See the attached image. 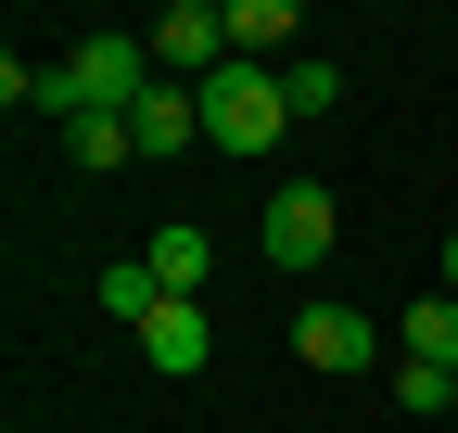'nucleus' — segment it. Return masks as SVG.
<instances>
[{
    "label": "nucleus",
    "mask_w": 458,
    "mask_h": 433,
    "mask_svg": "<svg viewBox=\"0 0 458 433\" xmlns=\"http://www.w3.org/2000/svg\"><path fill=\"white\" fill-rule=\"evenodd\" d=\"M280 128H293V102H280L267 64H216V77H204V140H216V153H267Z\"/></svg>",
    "instance_id": "f257e3e1"
},
{
    "label": "nucleus",
    "mask_w": 458,
    "mask_h": 433,
    "mask_svg": "<svg viewBox=\"0 0 458 433\" xmlns=\"http://www.w3.org/2000/svg\"><path fill=\"white\" fill-rule=\"evenodd\" d=\"M255 255L293 267V281H306V267H331V179H280L267 216H255Z\"/></svg>",
    "instance_id": "f03ea898"
},
{
    "label": "nucleus",
    "mask_w": 458,
    "mask_h": 433,
    "mask_svg": "<svg viewBox=\"0 0 458 433\" xmlns=\"http://www.w3.org/2000/svg\"><path fill=\"white\" fill-rule=\"evenodd\" d=\"M140 38H153V64L179 77V89H204V77L229 64V13H216V0H165V13H153Z\"/></svg>",
    "instance_id": "7ed1b4c3"
},
{
    "label": "nucleus",
    "mask_w": 458,
    "mask_h": 433,
    "mask_svg": "<svg viewBox=\"0 0 458 433\" xmlns=\"http://www.w3.org/2000/svg\"><path fill=\"white\" fill-rule=\"evenodd\" d=\"M293 357L318 369V383H357V369L382 357V332H369V318H357V306H344V293H318V306L293 318Z\"/></svg>",
    "instance_id": "20e7f679"
},
{
    "label": "nucleus",
    "mask_w": 458,
    "mask_h": 433,
    "mask_svg": "<svg viewBox=\"0 0 458 433\" xmlns=\"http://www.w3.org/2000/svg\"><path fill=\"white\" fill-rule=\"evenodd\" d=\"M128 344H140V357H153V369H165V383H191V369H204V357H216V318H204V306H191V293H165V306H153V318H140V332H128Z\"/></svg>",
    "instance_id": "39448f33"
},
{
    "label": "nucleus",
    "mask_w": 458,
    "mask_h": 433,
    "mask_svg": "<svg viewBox=\"0 0 458 433\" xmlns=\"http://www.w3.org/2000/svg\"><path fill=\"white\" fill-rule=\"evenodd\" d=\"M128 128H140V166H165V153H191V140H204V89H179V77H153Z\"/></svg>",
    "instance_id": "423d86ee"
},
{
    "label": "nucleus",
    "mask_w": 458,
    "mask_h": 433,
    "mask_svg": "<svg viewBox=\"0 0 458 433\" xmlns=\"http://www.w3.org/2000/svg\"><path fill=\"white\" fill-rule=\"evenodd\" d=\"M293 38H306L293 0H229V64H267V77H280V51H293Z\"/></svg>",
    "instance_id": "0eeeda50"
},
{
    "label": "nucleus",
    "mask_w": 458,
    "mask_h": 433,
    "mask_svg": "<svg viewBox=\"0 0 458 433\" xmlns=\"http://www.w3.org/2000/svg\"><path fill=\"white\" fill-rule=\"evenodd\" d=\"M140 255H153V281H165V293H191V306H204V281H216V242H204V230H153Z\"/></svg>",
    "instance_id": "6e6552de"
},
{
    "label": "nucleus",
    "mask_w": 458,
    "mask_h": 433,
    "mask_svg": "<svg viewBox=\"0 0 458 433\" xmlns=\"http://www.w3.org/2000/svg\"><path fill=\"white\" fill-rule=\"evenodd\" d=\"M394 344H408L420 369H445V383H458V293H420V306H408V332H394Z\"/></svg>",
    "instance_id": "1a4fd4ad"
},
{
    "label": "nucleus",
    "mask_w": 458,
    "mask_h": 433,
    "mask_svg": "<svg viewBox=\"0 0 458 433\" xmlns=\"http://www.w3.org/2000/svg\"><path fill=\"white\" fill-rule=\"evenodd\" d=\"M280 102H293V128L331 115V102H344V64H331V51H293V64H280Z\"/></svg>",
    "instance_id": "9d476101"
},
{
    "label": "nucleus",
    "mask_w": 458,
    "mask_h": 433,
    "mask_svg": "<svg viewBox=\"0 0 458 433\" xmlns=\"http://www.w3.org/2000/svg\"><path fill=\"white\" fill-rule=\"evenodd\" d=\"M102 306H114V318H128V332H140V318L165 306V281H153V255H114V267H102Z\"/></svg>",
    "instance_id": "9b49d317"
},
{
    "label": "nucleus",
    "mask_w": 458,
    "mask_h": 433,
    "mask_svg": "<svg viewBox=\"0 0 458 433\" xmlns=\"http://www.w3.org/2000/svg\"><path fill=\"white\" fill-rule=\"evenodd\" d=\"M394 408H408V420H445V408H458V383H445V369H420V357H408V369H394Z\"/></svg>",
    "instance_id": "f8f14e48"
},
{
    "label": "nucleus",
    "mask_w": 458,
    "mask_h": 433,
    "mask_svg": "<svg viewBox=\"0 0 458 433\" xmlns=\"http://www.w3.org/2000/svg\"><path fill=\"white\" fill-rule=\"evenodd\" d=\"M445 293H458V230H445Z\"/></svg>",
    "instance_id": "ddd939ff"
},
{
    "label": "nucleus",
    "mask_w": 458,
    "mask_h": 433,
    "mask_svg": "<svg viewBox=\"0 0 458 433\" xmlns=\"http://www.w3.org/2000/svg\"><path fill=\"white\" fill-rule=\"evenodd\" d=\"M445 420H458V408H445Z\"/></svg>",
    "instance_id": "4468645a"
}]
</instances>
